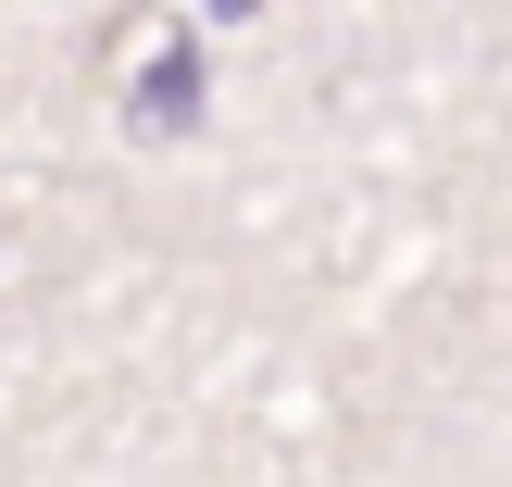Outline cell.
<instances>
[{"label": "cell", "mask_w": 512, "mask_h": 487, "mask_svg": "<svg viewBox=\"0 0 512 487\" xmlns=\"http://www.w3.org/2000/svg\"><path fill=\"white\" fill-rule=\"evenodd\" d=\"M213 13H250V0H213Z\"/></svg>", "instance_id": "cell-2"}, {"label": "cell", "mask_w": 512, "mask_h": 487, "mask_svg": "<svg viewBox=\"0 0 512 487\" xmlns=\"http://www.w3.org/2000/svg\"><path fill=\"white\" fill-rule=\"evenodd\" d=\"M188 113H200V50H163V63L138 75V125H163V138H175Z\"/></svg>", "instance_id": "cell-1"}]
</instances>
